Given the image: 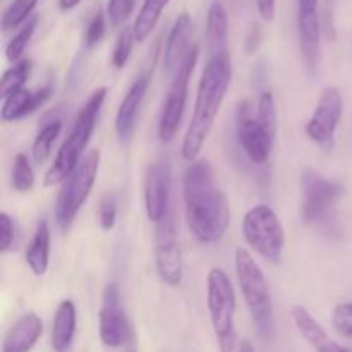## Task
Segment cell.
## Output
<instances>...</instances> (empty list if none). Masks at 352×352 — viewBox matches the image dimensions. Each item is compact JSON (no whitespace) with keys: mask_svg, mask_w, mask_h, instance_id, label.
Masks as SVG:
<instances>
[{"mask_svg":"<svg viewBox=\"0 0 352 352\" xmlns=\"http://www.w3.org/2000/svg\"><path fill=\"white\" fill-rule=\"evenodd\" d=\"M30 72H31L30 58H23V60L14 64L10 69H7V71L2 74V79H0V96L6 98V96L12 95V93L24 89V85H26L28 78H30Z\"/></svg>","mask_w":352,"mask_h":352,"instance_id":"d4e9b609","label":"cell"},{"mask_svg":"<svg viewBox=\"0 0 352 352\" xmlns=\"http://www.w3.org/2000/svg\"><path fill=\"white\" fill-rule=\"evenodd\" d=\"M43 333V322L36 313H24L3 337L2 352H31Z\"/></svg>","mask_w":352,"mask_h":352,"instance_id":"e0dca14e","label":"cell"},{"mask_svg":"<svg viewBox=\"0 0 352 352\" xmlns=\"http://www.w3.org/2000/svg\"><path fill=\"white\" fill-rule=\"evenodd\" d=\"M260 31H258V28H253V30H251V33L248 34V38H246V52L248 54H253L254 50H256L258 48V45H260Z\"/></svg>","mask_w":352,"mask_h":352,"instance_id":"74e56055","label":"cell"},{"mask_svg":"<svg viewBox=\"0 0 352 352\" xmlns=\"http://www.w3.org/2000/svg\"><path fill=\"white\" fill-rule=\"evenodd\" d=\"M182 198L186 223L196 241L212 244L226 236L230 226L229 198L217 184L208 160H195L186 168Z\"/></svg>","mask_w":352,"mask_h":352,"instance_id":"6da1fadb","label":"cell"},{"mask_svg":"<svg viewBox=\"0 0 352 352\" xmlns=\"http://www.w3.org/2000/svg\"><path fill=\"white\" fill-rule=\"evenodd\" d=\"M236 274L241 292L260 337L270 339L274 332V305L267 277L260 265L244 248L236 250Z\"/></svg>","mask_w":352,"mask_h":352,"instance_id":"277c9868","label":"cell"},{"mask_svg":"<svg viewBox=\"0 0 352 352\" xmlns=\"http://www.w3.org/2000/svg\"><path fill=\"white\" fill-rule=\"evenodd\" d=\"M100 168V151L91 150L76 165L74 170L67 175L58 191L55 201V219L62 230L71 229L72 222L78 217L79 210L88 199L93 186L96 182Z\"/></svg>","mask_w":352,"mask_h":352,"instance_id":"8992f818","label":"cell"},{"mask_svg":"<svg viewBox=\"0 0 352 352\" xmlns=\"http://www.w3.org/2000/svg\"><path fill=\"white\" fill-rule=\"evenodd\" d=\"M81 0H58V6H60L62 10H71L74 9Z\"/></svg>","mask_w":352,"mask_h":352,"instance_id":"f35d334b","label":"cell"},{"mask_svg":"<svg viewBox=\"0 0 352 352\" xmlns=\"http://www.w3.org/2000/svg\"><path fill=\"white\" fill-rule=\"evenodd\" d=\"M38 0H12L2 16V30L9 31L30 19Z\"/></svg>","mask_w":352,"mask_h":352,"instance_id":"83f0119b","label":"cell"},{"mask_svg":"<svg viewBox=\"0 0 352 352\" xmlns=\"http://www.w3.org/2000/svg\"><path fill=\"white\" fill-rule=\"evenodd\" d=\"M155 265L160 280L168 287H179L182 282V254L172 208L155 229Z\"/></svg>","mask_w":352,"mask_h":352,"instance_id":"30bf717a","label":"cell"},{"mask_svg":"<svg viewBox=\"0 0 352 352\" xmlns=\"http://www.w3.org/2000/svg\"><path fill=\"white\" fill-rule=\"evenodd\" d=\"M50 96V86H45V88L36 89V91L21 89V91L12 93V95L3 98L2 107H0V119L3 122H16V120L24 119V117L36 112L38 109H41Z\"/></svg>","mask_w":352,"mask_h":352,"instance_id":"ac0fdd59","label":"cell"},{"mask_svg":"<svg viewBox=\"0 0 352 352\" xmlns=\"http://www.w3.org/2000/svg\"><path fill=\"white\" fill-rule=\"evenodd\" d=\"M239 352H256V349H254V346L251 340L244 339L239 342Z\"/></svg>","mask_w":352,"mask_h":352,"instance_id":"ab89813d","label":"cell"},{"mask_svg":"<svg viewBox=\"0 0 352 352\" xmlns=\"http://www.w3.org/2000/svg\"><path fill=\"white\" fill-rule=\"evenodd\" d=\"M105 16L103 12H96L93 16V19L89 21L88 28H86V33H85V45L88 48L96 47V45L102 41V38L105 36Z\"/></svg>","mask_w":352,"mask_h":352,"instance_id":"836d02e7","label":"cell"},{"mask_svg":"<svg viewBox=\"0 0 352 352\" xmlns=\"http://www.w3.org/2000/svg\"><path fill=\"white\" fill-rule=\"evenodd\" d=\"M107 88H98L91 93L82 109L79 110L74 124H72L71 133L67 134L65 141L62 143L54 164L45 174V186H54L57 182H64L67 175L76 168V165L82 160L86 146L93 136V131L96 127L98 113L102 110L103 102L107 98Z\"/></svg>","mask_w":352,"mask_h":352,"instance_id":"3957f363","label":"cell"},{"mask_svg":"<svg viewBox=\"0 0 352 352\" xmlns=\"http://www.w3.org/2000/svg\"><path fill=\"white\" fill-rule=\"evenodd\" d=\"M302 208L301 217L306 223H327L332 210L344 196V186L332 179L323 177L315 170H305L301 177Z\"/></svg>","mask_w":352,"mask_h":352,"instance_id":"9c48e42d","label":"cell"},{"mask_svg":"<svg viewBox=\"0 0 352 352\" xmlns=\"http://www.w3.org/2000/svg\"><path fill=\"white\" fill-rule=\"evenodd\" d=\"M258 12H260L261 19L270 23L275 16V0H256Z\"/></svg>","mask_w":352,"mask_h":352,"instance_id":"d590c367","label":"cell"},{"mask_svg":"<svg viewBox=\"0 0 352 352\" xmlns=\"http://www.w3.org/2000/svg\"><path fill=\"white\" fill-rule=\"evenodd\" d=\"M134 41H136V36H134L133 26H127L120 31L119 38H117L116 48H113L112 54V65L116 69H122L124 65L127 64L131 57V52H133Z\"/></svg>","mask_w":352,"mask_h":352,"instance_id":"f1b7e54d","label":"cell"},{"mask_svg":"<svg viewBox=\"0 0 352 352\" xmlns=\"http://www.w3.org/2000/svg\"><path fill=\"white\" fill-rule=\"evenodd\" d=\"M14 222L6 212L0 213V253H7L14 248Z\"/></svg>","mask_w":352,"mask_h":352,"instance_id":"e575fe53","label":"cell"},{"mask_svg":"<svg viewBox=\"0 0 352 352\" xmlns=\"http://www.w3.org/2000/svg\"><path fill=\"white\" fill-rule=\"evenodd\" d=\"M332 327L340 337L352 339V302H340L333 308Z\"/></svg>","mask_w":352,"mask_h":352,"instance_id":"4dcf8cb0","label":"cell"},{"mask_svg":"<svg viewBox=\"0 0 352 352\" xmlns=\"http://www.w3.org/2000/svg\"><path fill=\"white\" fill-rule=\"evenodd\" d=\"M198 57L199 48L196 45L191 54L188 55V58L184 60V64L181 65L177 74L172 78L167 96H165L164 105H162L160 110V119H158V136H160L162 143L167 144L170 141H174L175 134H177L179 127H181L186 102H188L189 81H191V74L196 67Z\"/></svg>","mask_w":352,"mask_h":352,"instance_id":"ba28073f","label":"cell"},{"mask_svg":"<svg viewBox=\"0 0 352 352\" xmlns=\"http://www.w3.org/2000/svg\"><path fill=\"white\" fill-rule=\"evenodd\" d=\"M167 3L168 0H144L133 24V31L138 43H141V41L150 36L151 31L155 30V26L160 21V16L165 7H167Z\"/></svg>","mask_w":352,"mask_h":352,"instance_id":"603a6c76","label":"cell"},{"mask_svg":"<svg viewBox=\"0 0 352 352\" xmlns=\"http://www.w3.org/2000/svg\"><path fill=\"white\" fill-rule=\"evenodd\" d=\"M195 30H192V21L188 12L181 14L175 19L170 33H168L167 43L164 50V72L168 78H174L188 55L191 54L195 45Z\"/></svg>","mask_w":352,"mask_h":352,"instance_id":"9a60e30c","label":"cell"},{"mask_svg":"<svg viewBox=\"0 0 352 352\" xmlns=\"http://www.w3.org/2000/svg\"><path fill=\"white\" fill-rule=\"evenodd\" d=\"M206 48L210 57L226 55L229 52V17L226 7L213 2L206 16Z\"/></svg>","mask_w":352,"mask_h":352,"instance_id":"44dd1931","label":"cell"},{"mask_svg":"<svg viewBox=\"0 0 352 352\" xmlns=\"http://www.w3.org/2000/svg\"><path fill=\"white\" fill-rule=\"evenodd\" d=\"M62 131V122L58 119L50 120V122L45 124L40 131H38L36 138L33 141V148H31V153H33L34 164H43L52 153V146L57 141V138L60 136Z\"/></svg>","mask_w":352,"mask_h":352,"instance_id":"cb8c5ba5","label":"cell"},{"mask_svg":"<svg viewBox=\"0 0 352 352\" xmlns=\"http://www.w3.org/2000/svg\"><path fill=\"white\" fill-rule=\"evenodd\" d=\"M291 315L299 333L305 337L306 342L315 349V352H351L347 347L340 346L339 342L330 339L329 333L316 322V318L309 313L308 308L298 305L291 309Z\"/></svg>","mask_w":352,"mask_h":352,"instance_id":"d6986e66","label":"cell"},{"mask_svg":"<svg viewBox=\"0 0 352 352\" xmlns=\"http://www.w3.org/2000/svg\"><path fill=\"white\" fill-rule=\"evenodd\" d=\"M172 165L167 158L158 160L148 167L144 175V210L151 222L164 220L170 210Z\"/></svg>","mask_w":352,"mask_h":352,"instance_id":"5bb4252c","label":"cell"},{"mask_svg":"<svg viewBox=\"0 0 352 352\" xmlns=\"http://www.w3.org/2000/svg\"><path fill=\"white\" fill-rule=\"evenodd\" d=\"M206 299H208L210 320L220 352H239L234 329L236 315V292L229 275L219 267H213L206 278Z\"/></svg>","mask_w":352,"mask_h":352,"instance_id":"5b68a950","label":"cell"},{"mask_svg":"<svg viewBox=\"0 0 352 352\" xmlns=\"http://www.w3.org/2000/svg\"><path fill=\"white\" fill-rule=\"evenodd\" d=\"M243 236L258 256L268 263H280L284 256L285 232L280 219L270 206L254 205L244 213Z\"/></svg>","mask_w":352,"mask_h":352,"instance_id":"52a82bcc","label":"cell"},{"mask_svg":"<svg viewBox=\"0 0 352 352\" xmlns=\"http://www.w3.org/2000/svg\"><path fill=\"white\" fill-rule=\"evenodd\" d=\"M230 79H232L230 54L208 57V62L205 64L203 74L199 78L191 122L186 131L181 148L182 158L189 164L198 160L203 144L208 140L213 122H215L220 107L226 100Z\"/></svg>","mask_w":352,"mask_h":352,"instance_id":"7a4b0ae2","label":"cell"},{"mask_svg":"<svg viewBox=\"0 0 352 352\" xmlns=\"http://www.w3.org/2000/svg\"><path fill=\"white\" fill-rule=\"evenodd\" d=\"M117 210H119V201L117 195L107 192L98 203V222L103 230H112L117 222Z\"/></svg>","mask_w":352,"mask_h":352,"instance_id":"f546056e","label":"cell"},{"mask_svg":"<svg viewBox=\"0 0 352 352\" xmlns=\"http://www.w3.org/2000/svg\"><path fill=\"white\" fill-rule=\"evenodd\" d=\"M150 86V72L141 74L133 85L129 86L127 93L120 102L119 110L116 116V133L119 136L120 143H127L133 138L134 127H136L138 113H140L141 103Z\"/></svg>","mask_w":352,"mask_h":352,"instance_id":"2e32d148","label":"cell"},{"mask_svg":"<svg viewBox=\"0 0 352 352\" xmlns=\"http://www.w3.org/2000/svg\"><path fill=\"white\" fill-rule=\"evenodd\" d=\"M344 102L342 95L336 86H327L320 95L318 103H316L313 116L306 122V136L318 144L322 150L330 151L336 141L337 127L342 120Z\"/></svg>","mask_w":352,"mask_h":352,"instance_id":"7c38bea8","label":"cell"},{"mask_svg":"<svg viewBox=\"0 0 352 352\" xmlns=\"http://www.w3.org/2000/svg\"><path fill=\"white\" fill-rule=\"evenodd\" d=\"M136 0H109L107 6V16H109L112 26H120L129 19L134 10Z\"/></svg>","mask_w":352,"mask_h":352,"instance_id":"d6a6232c","label":"cell"},{"mask_svg":"<svg viewBox=\"0 0 352 352\" xmlns=\"http://www.w3.org/2000/svg\"><path fill=\"white\" fill-rule=\"evenodd\" d=\"M256 116L260 119V122L263 124L267 129H270L272 133H275V100L272 91H263L258 100V109Z\"/></svg>","mask_w":352,"mask_h":352,"instance_id":"1f68e13d","label":"cell"},{"mask_svg":"<svg viewBox=\"0 0 352 352\" xmlns=\"http://www.w3.org/2000/svg\"><path fill=\"white\" fill-rule=\"evenodd\" d=\"M34 181L36 177L30 157L26 153H17L12 165V188L17 192H28L33 189Z\"/></svg>","mask_w":352,"mask_h":352,"instance_id":"4316f807","label":"cell"},{"mask_svg":"<svg viewBox=\"0 0 352 352\" xmlns=\"http://www.w3.org/2000/svg\"><path fill=\"white\" fill-rule=\"evenodd\" d=\"M36 24H38L36 17H30V19L23 24V28L14 34V38L7 43L6 47L7 60L12 62V64H17L19 60H23L21 57H23L24 50H26L28 43H30L34 30H36Z\"/></svg>","mask_w":352,"mask_h":352,"instance_id":"484cf974","label":"cell"},{"mask_svg":"<svg viewBox=\"0 0 352 352\" xmlns=\"http://www.w3.org/2000/svg\"><path fill=\"white\" fill-rule=\"evenodd\" d=\"M26 263L36 277L47 274L50 263V226L40 220L26 250Z\"/></svg>","mask_w":352,"mask_h":352,"instance_id":"7402d4cb","label":"cell"},{"mask_svg":"<svg viewBox=\"0 0 352 352\" xmlns=\"http://www.w3.org/2000/svg\"><path fill=\"white\" fill-rule=\"evenodd\" d=\"M236 134L239 146L253 164H267L274 148V133L260 122L250 100L237 103Z\"/></svg>","mask_w":352,"mask_h":352,"instance_id":"8fae6325","label":"cell"},{"mask_svg":"<svg viewBox=\"0 0 352 352\" xmlns=\"http://www.w3.org/2000/svg\"><path fill=\"white\" fill-rule=\"evenodd\" d=\"M78 325V313L71 299H64L57 306L52 322L50 344L54 352H71Z\"/></svg>","mask_w":352,"mask_h":352,"instance_id":"ffe728a7","label":"cell"},{"mask_svg":"<svg viewBox=\"0 0 352 352\" xmlns=\"http://www.w3.org/2000/svg\"><path fill=\"white\" fill-rule=\"evenodd\" d=\"M98 329L103 346L110 349L126 346L133 337L131 322L122 306L120 289L116 282H110L103 291L102 308L98 313Z\"/></svg>","mask_w":352,"mask_h":352,"instance_id":"4fadbf2b","label":"cell"},{"mask_svg":"<svg viewBox=\"0 0 352 352\" xmlns=\"http://www.w3.org/2000/svg\"><path fill=\"white\" fill-rule=\"evenodd\" d=\"M318 14V0H298V16Z\"/></svg>","mask_w":352,"mask_h":352,"instance_id":"8d00e7d4","label":"cell"}]
</instances>
